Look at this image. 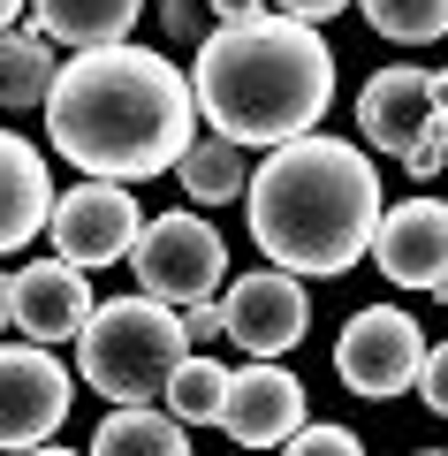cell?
Listing matches in <instances>:
<instances>
[{"label": "cell", "mask_w": 448, "mask_h": 456, "mask_svg": "<svg viewBox=\"0 0 448 456\" xmlns=\"http://www.w3.org/2000/svg\"><path fill=\"white\" fill-rule=\"evenodd\" d=\"M273 8H281L289 23H312V31H320V23L335 16V8H350V0H273Z\"/></svg>", "instance_id": "26"}, {"label": "cell", "mask_w": 448, "mask_h": 456, "mask_svg": "<svg viewBox=\"0 0 448 456\" xmlns=\"http://www.w3.org/2000/svg\"><path fill=\"white\" fill-rule=\"evenodd\" d=\"M426 456H448V449H426Z\"/></svg>", "instance_id": "33"}, {"label": "cell", "mask_w": 448, "mask_h": 456, "mask_svg": "<svg viewBox=\"0 0 448 456\" xmlns=\"http://www.w3.org/2000/svg\"><path fill=\"white\" fill-rule=\"evenodd\" d=\"M418 365H426V335H418V320L403 305H365L350 327H342V342H335L342 388L372 395V403L418 388Z\"/></svg>", "instance_id": "6"}, {"label": "cell", "mask_w": 448, "mask_h": 456, "mask_svg": "<svg viewBox=\"0 0 448 456\" xmlns=\"http://www.w3.org/2000/svg\"><path fill=\"white\" fill-rule=\"evenodd\" d=\"M0 327H8V274H0Z\"/></svg>", "instance_id": "31"}, {"label": "cell", "mask_w": 448, "mask_h": 456, "mask_svg": "<svg viewBox=\"0 0 448 456\" xmlns=\"http://www.w3.org/2000/svg\"><path fill=\"white\" fill-rule=\"evenodd\" d=\"M403 167H411V175H441V167H448V107L433 114L426 145H418V152H411V160H403Z\"/></svg>", "instance_id": "24"}, {"label": "cell", "mask_w": 448, "mask_h": 456, "mask_svg": "<svg viewBox=\"0 0 448 456\" xmlns=\"http://www.w3.org/2000/svg\"><path fill=\"white\" fill-rule=\"evenodd\" d=\"M23 16V0H0V31H8V23H16Z\"/></svg>", "instance_id": "28"}, {"label": "cell", "mask_w": 448, "mask_h": 456, "mask_svg": "<svg viewBox=\"0 0 448 456\" xmlns=\"http://www.w3.org/2000/svg\"><path fill=\"white\" fill-rule=\"evenodd\" d=\"M129 266H137V281H144L152 305L191 312L228 281V244H221V228L198 221V213H160V221H144Z\"/></svg>", "instance_id": "5"}, {"label": "cell", "mask_w": 448, "mask_h": 456, "mask_svg": "<svg viewBox=\"0 0 448 456\" xmlns=\"http://www.w3.org/2000/svg\"><path fill=\"white\" fill-rule=\"evenodd\" d=\"M365 23L395 46H426L448 31V0H365Z\"/></svg>", "instance_id": "20"}, {"label": "cell", "mask_w": 448, "mask_h": 456, "mask_svg": "<svg viewBox=\"0 0 448 456\" xmlns=\"http://www.w3.org/2000/svg\"><path fill=\"white\" fill-rule=\"evenodd\" d=\"M426 297H433V305H448V274H441V281H433V289H426Z\"/></svg>", "instance_id": "30"}, {"label": "cell", "mask_w": 448, "mask_h": 456, "mask_svg": "<svg viewBox=\"0 0 448 456\" xmlns=\"http://www.w3.org/2000/svg\"><path fill=\"white\" fill-rule=\"evenodd\" d=\"M441 92H448V69H441Z\"/></svg>", "instance_id": "32"}, {"label": "cell", "mask_w": 448, "mask_h": 456, "mask_svg": "<svg viewBox=\"0 0 448 456\" xmlns=\"http://www.w3.org/2000/svg\"><path fill=\"white\" fill-rule=\"evenodd\" d=\"M69 380L61 358H46L38 342H0V449H46L69 419Z\"/></svg>", "instance_id": "8"}, {"label": "cell", "mask_w": 448, "mask_h": 456, "mask_svg": "<svg viewBox=\"0 0 448 456\" xmlns=\"http://www.w3.org/2000/svg\"><path fill=\"white\" fill-rule=\"evenodd\" d=\"M77 358H84V380H92L114 411H144L152 395H167L175 365L191 358L183 312L152 305V297H114V305H99L92 320H84Z\"/></svg>", "instance_id": "4"}, {"label": "cell", "mask_w": 448, "mask_h": 456, "mask_svg": "<svg viewBox=\"0 0 448 456\" xmlns=\"http://www.w3.org/2000/svg\"><path fill=\"white\" fill-rule=\"evenodd\" d=\"M418 395H426V411H441V419H448V342H426V365H418Z\"/></svg>", "instance_id": "23"}, {"label": "cell", "mask_w": 448, "mask_h": 456, "mask_svg": "<svg viewBox=\"0 0 448 456\" xmlns=\"http://www.w3.org/2000/svg\"><path fill=\"white\" fill-rule=\"evenodd\" d=\"M251 244L266 251L281 274L297 281H327L350 274L372 251V228H380V175L357 145L342 137H297L281 145L266 167H251Z\"/></svg>", "instance_id": "2"}, {"label": "cell", "mask_w": 448, "mask_h": 456, "mask_svg": "<svg viewBox=\"0 0 448 456\" xmlns=\"http://www.w3.org/2000/svg\"><path fill=\"white\" fill-rule=\"evenodd\" d=\"M53 69L61 61L46 31H0V107H46Z\"/></svg>", "instance_id": "17"}, {"label": "cell", "mask_w": 448, "mask_h": 456, "mask_svg": "<svg viewBox=\"0 0 448 456\" xmlns=\"http://www.w3.org/2000/svg\"><path fill=\"white\" fill-rule=\"evenodd\" d=\"M46 137L84 183H144L183 167L198 145V99L167 53L144 46H99L69 53L46 92Z\"/></svg>", "instance_id": "1"}, {"label": "cell", "mask_w": 448, "mask_h": 456, "mask_svg": "<svg viewBox=\"0 0 448 456\" xmlns=\"http://www.w3.org/2000/svg\"><path fill=\"white\" fill-rule=\"evenodd\" d=\"M92 456H191V426L167 419V411H114V419H99L92 434Z\"/></svg>", "instance_id": "16"}, {"label": "cell", "mask_w": 448, "mask_h": 456, "mask_svg": "<svg viewBox=\"0 0 448 456\" xmlns=\"http://www.w3.org/2000/svg\"><path fill=\"white\" fill-rule=\"evenodd\" d=\"M213 8V23H251V16H266V0H206Z\"/></svg>", "instance_id": "27"}, {"label": "cell", "mask_w": 448, "mask_h": 456, "mask_svg": "<svg viewBox=\"0 0 448 456\" xmlns=\"http://www.w3.org/2000/svg\"><path fill=\"white\" fill-rule=\"evenodd\" d=\"M92 312H99L92 305V281H84L77 266H61V259H38V266H23V274H8V320H16L38 350L84 335Z\"/></svg>", "instance_id": "13"}, {"label": "cell", "mask_w": 448, "mask_h": 456, "mask_svg": "<svg viewBox=\"0 0 448 456\" xmlns=\"http://www.w3.org/2000/svg\"><path fill=\"white\" fill-rule=\"evenodd\" d=\"M372 266H380L395 289H433L448 274V198H403L380 213L372 228Z\"/></svg>", "instance_id": "12"}, {"label": "cell", "mask_w": 448, "mask_h": 456, "mask_svg": "<svg viewBox=\"0 0 448 456\" xmlns=\"http://www.w3.org/2000/svg\"><path fill=\"white\" fill-rule=\"evenodd\" d=\"M441 107H448L441 77L395 61V69H380V77H365V92H357V130H365L372 152L411 160V152L426 145V130H433V114H441Z\"/></svg>", "instance_id": "10"}, {"label": "cell", "mask_w": 448, "mask_h": 456, "mask_svg": "<svg viewBox=\"0 0 448 456\" xmlns=\"http://www.w3.org/2000/svg\"><path fill=\"white\" fill-rule=\"evenodd\" d=\"M198 114L213 122V137L228 145H297L312 137V122L335 99V46L312 23L289 16H251V23H221L198 46V77H191Z\"/></svg>", "instance_id": "3"}, {"label": "cell", "mask_w": 448, "mask_h": 456, "mask_svg": "<svg viewBox=\"0 0 448 456\" xmlns=\"http://www.w3.org/2000/svg\"><path fill=\"white\" fill-rule=\"evenodd\" d=\"M160 31L175 38V46H206L221 23H213V8L206 0H160Z\"/></svg>", "instance_id": "22"}, {"label": "cell", "mask_w": 448, "mask_h": 456, "mask_svg": "<svg viewBox=\"0 0 448 456\" xmlns=\"http://www.w3.org/2000/svg\"><path fill=\"white\" fill-rule=\"evenodd\" d=\"M312 327V297L297 274H281V266H266V274H243L228 281L221 297V335L243 342L251 358H281V350H297Z\"/></svg>", "instance_id": "9"}, {"label": "cell", "mask_w": 448, "mask_h": 456, "mask_svg": "<svg viewBox=\"0 0 448 456\" xmlns=\"http://www.w3.org/2000/svg\"><path fill=\"white\" fill-rule=\"evenodd\" d=\"M183 191H191L198 206H228V198H243V191H251L243 145H228V137H198V145L183 152Z\"/></svg>", "instance_id": "18"}, {"label": "cell", "mask_w": 448, "mask_h": 456, "mask_svg": "<svg viewBox=\"0 0 448 456\" xmlns=\"http://www.w3.org/2000/svg\"><path fill=\"white\" fill-rule=\"evenodd\" d=\"M38 8V31L61 38V46H129V23L144 16V0H31Z\"/></svg>", "instance_id": "15"}, {"label": "cell", "mask_w": 448, "mask_h": 456, "mask_svg": "<svg viewBox=\"0 0 448 456\" xmlns=\"http://www.w3.org/2000/svg\"><path fill=\"white\" fill-rule=\"evenodd\" d=\"M305 380L273 358H251L243 373H228V403H221V434L243 449H281L297 426H305Z\"/></svg>", "instance_id": "11"}, {"label": "cell", "mask_w": 448, "mask_h": 456, "mask_svg": "<svg viewBox=\"0 0 448 456\" xmlns=\"http://www.w3.org/2000/svg\"><path fill=\"white\" fill-rule=\"evenodd\" d=\"M281 456H365V441L350 434V426H297V434L281 441Z\"/></svg>", "instance_id": "21"}, {"label": "cell", "mask_w": 448, "mask_h": 456, "mask_svg": "<svg viewBox=\"0 0 448 456\" xmlns=\"http://www.w3.org/2000/svg\"><path fill=\"white\" fill-rule=\"evenodd\" d=\"M46 213H53V175L38 160V145L0 130V259L23 251L31 236H46Z\"/></svg>", "instance_id": "14"}, {"label": "cell", "mask_w": 448, "mask_h": 456, "mask_svg": "<svg viewBox=\"0 0 448 456\" xmlns=\"http://www.w3.org/2000/svg\"><path fill=\"white\" fill-rule=\"evenodd\" d=\"M221 403H228V365L221 358H183L175 380H167V419L183 426H221Z\"/></svg>", "instance_id": "19"}, {"label": "cell", "mask_w": 448, "mask_h": 456, "mask_svg": "<svg viewBox=\"0 0 448 456\" xmlns=\"http://www.w3.org/2000/svg\"><path fill=\"white\" fill-rule=\"evenodd\" d=\"M46 236H53V259H61V266L92 274V266H114V259L137 251L144 213H137V198H129L122 183H77V191L53 198Z\"/></svg>", "instance_id": "7"}, {"label": "cell", "mask_w": 448, "mask_h": 456, "mask_svg": "<svg viewBox=\"0 0 448 456\" xmlns=\"http://www.w3.org/2000/svg\"><path fill=\"white\" fill-rule=\"evenodd\" d=\"M183 342H221V297H206V305L183 312Z\"/></svg>", "instance_id": "25"}, {"label": "cell", "mask_w": 448, "mask_h": 456, "mask_svg": "<svg viewBox=\"0 0 448 456\" xmlns=\"http://www.w3.org/2000/svg\"><path fill=\"white\" fill-rule=\"evenodd\" d=\"M23 456H77V449H61V441H46V449H23Z\"/></svg>", "instance_id": "29"}]
</instances>
